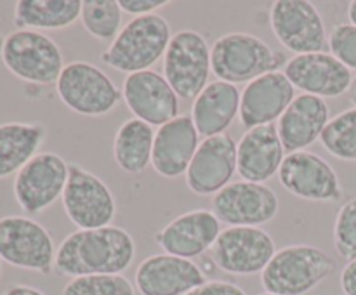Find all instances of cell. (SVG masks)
<instances>
[{"instance_id":"obj_1","label":"cell","mask_w":356,"mask_h":295,"mask_svg":"<svg viewBox=\"0 0 356 295\" xmlns=\"http://www.w3.org/2000/svg\"><path fill=\"white\" fill-rule=\"evenodd\" d=\"M136 255L134 238L118 226L76 229L56 248L54 269L61 276L122 274Z\"/></svg>"},{"instance_id":"obj_2","label":"cell","mask_w":356,"mask_h":295,"mask_svg":"<svg viewBox=\"0 0 356 295\" xmlns=\"http://www.w3.org/2000/svg\"><path fill=\"white\" fill-rule=\"evenodd\" d=\"M337 262L313 245H289L277 250L261 273L264 292L275 295H305L336 273Z\"/></svg>"},{"instance_id":"obj_3","label":"cell","mask_w":356,"mask_h":295,"mask_svg":"<svg viewBox=\"0 0 356 295\" xmlns=\"http://www.w3.org/2000/svg\"><path fill=\"white\" fill-rule=\"evenodd\" d=\"M285 62L287 59L282 52L273 51L263 38L252 33H226L216 38L211 47L212 73L218 80L233 85L280 71Z\"/></svg>"},{"instance_id":"obj_4","label":"cell","mask_w":356,"mask_h":295,"mask_svg":"<svg viewBox=\"0 0 356 295\" xmlns=\"http://www.w3.org/2000/svg\"><path fill=\"white\" fill-rule=\"evenodd\" d=\"M170 38L169 21L160 14L134 17L101 54V61L127 75L146 71L165 56Z\"/></svg>"},{"instance_id":"obj_5","label":"cell","mask_w":356,"mask_h":295,"mask_svg":"<svg viewBox=\"0 0 356 295\" xmlns=\"http://www.w3.org/2000/svg\"><path fill=\"white\" fill-rule=\"evenodd\" d=\"M0 58L16 78L37 85L58 82L65 62L59 45L35 30H14L3 38Z\"/></svg>"},{"instance_id":"obj_6","label":"cell","mask_w":356,"mask_h":295,"mask_svg":"<svg viewBox=\"0 0 356 295\" xmlns=\"http://www.w3.org/2000/svg\"><path fill=\"white\" fill-rule=\"evenodd\" d=\"M56 92L68 110L83 117H103L115 110L122 99V90L99 68L87 61L65 65Z\"/></svg>"},{"instance_id":"obj_7","label":"cell","mask_w":356,"mask_h":295,"mask_svg":"<svg viewBox=\"0 0 356 295\" xmlns=\"http://www.w3.org/2000/svg\"><path fill=\"white\" fill-rule=\"evenodd\" d=\"M0 259L17 269L49 274L54 269V239L35 219L3 215L0 217Z\"/></svg>"},{"instance_id":"obj_8","label":"cell","mask_w":356,"mask_h":295,"mask_svg":"<svg viewBox=\"0 0 356 295\" xmlns=\"http://www.w3.org/2000/svg\"><path fill=\"white\" fill-rule=\"evenodd\" d=\"M211 71V47L204 35L195 30L174 33L163 56V76L174 92L195 99L207 87Z\"/></svg>"},{"instance_id":"obj_9","label":"cell","mask_w":356,"mask_h":295,"mask_svg":"<svg viewBox=\"0 0 356 295\" xmlns=\"http://www.w3.org/2000/svg\"><path fill=\"white\" fill-rule=\"evenodd\" d=\"M68 176L70 165L63 156L52 151L35 155L14 177L13 193L21 210L28 215L47 210L63 196Z\"/></svg>"},{"instance_id":"obj_10","label":"cell","mask_w":356,"mask_h":295,"mask_svg":"<svg viewBox=\"0 0 356 295\" xmlns=\"http://www.w3.org/2000/svg\"><path fill=\"white\" fill-rule=\"evenodd\" d=\"M61 200L66 215L79 229L111 226L117 214L115 196L106 183L79 165H70Z\"/></svg>"},{"instance_id":"obj_11","label":"cell","mask_w":356,"mask_h":295,"mask_svg":"<svg viewBox=\"0 0 356 295\" xmlns=\"http://www.w3.org/2000/svg\"><path fill=\"white\" fill-rule=\"evenodd\" d=\"M270 24L277 40L296 56L323 52L327 47L325 23L309 0H278L270 9Z\"/></svg>"},{"instance_id":"obj_12","label":"cell","mask_w":356,"mask_h":295,"mask_svg":"<svg viewBox=\"0 0 356 295\" xmlns=\"http://www.w3.org/2000/svg\"><path fill=\"white\" fill-rule=\"evenodd\" d=\"M212 212L228 228H259L278 214V196L270 186L235 180L212 198Z\"/></svg>"},{"instance_id":"obj_13","label":"cell","mask_w":356,"mask_h":295,"mask_svg":"<svg viewBox=\"0 0 356 295\" xmlns=\"http://www.w3.org/2000/svg\"><path fill=\"white\" fill-rule=\"evenodd\" d=\"M277 246L261 228H226L212 246V260L221 271L235 276L263 273Z\"/></svg>"},{"instance_id":"obj_14","label":"cell","mask_w":356,"mask_h":295,"mask_svg":"<svg viewBox=\"0 0 356 295\" xmlns=\"http://www.w3.org/2000/svg\"><path fill=\"white\" fill-rule=\"evenodd\" d=\"M280 184L294 196L308 201H341L343 186L327 160L312 151L289 153L278 170Z\"/></svg>"},{"instance_id":"obj_15","label":"cell","mask_w":356,"mask_h":295,"mask_svg":"<svg viewBox=\"0 0 356 295\" xmlns=\"http://www.w3.org/2000/svg\"><path fill=\"white\" fill-rule=\"evenodd\" d=\"M122 97L134 118L152 127H162L179 117V96L165 76L153 69L127 75L122 85Z\"/></svg>"},{"instance_id":"obj_16","label":"cell","mask_w":356,"mask_h":295,"mask_svg":"<svg viewBox=\"0 0 356 295\" xmlns=\"http://www.w3.org/2000/svg\"><path fill=\"white\" fill-rule=\"evenodd\" d=\"M236 172V142L229 134L205 137L198 146L186 172L191 193L207 196L232 184Z\"/></svg>"},{"instance_id":"obj_17","label":"cell","mask_w":356,"mask_h":295,"mask_svg":"<svg viewBox=\"0 0 356 295\" xmlns=\"http://www.w3.org/2000/svg\"><path fill=\"white\" fill-rule=\"evenodd\" d=\"M284 73L296 89L316 97H339L350 92L353 73L330 52L294 56L284 66Z\"/></svg>"},{"instance_id":"obj_18","label":"cell","mask_w":356,"mask_h":295,"mask_svg":"<svg viewBox=\"0 0 356 295\" xmlns=\"http://www.w3.org/2000/svg\"><path fill=\"white\" fill-rule=\"evenodd\" d=\"M205 281L197 262L169 253L146 257L136 269V288L141 295H186Z\"/></svg>"},{"instance_id":"obj_19","label":"cell","mask_w":356,"mask_h":295,"mask_svg":"<svg viewBox=\"0 0 356 295\" xmlns=\"http://www.w3.org/2000/svg\"><path fill=\"white\" fill-rule=\"evenodd\" d=\"M221 231V221L214 212L197 208L172 219L156 233L155 242L163 253L191 260L212 250Z\"/></svg>"},{"instance_id":"obj_20","label":"cell","mask_w":356,"mask_h":295,"mask_svg":"<svg viewBox=\"0 0 356 295\" xmlns=\"http://www.w3.org/2000/svg\"><path fill=\"white\" fill-rule=\"evenodd\" d=\"M294 99L296 87L284 71L266 73L247 83L242 90L240 124L245 130L275 124V120H280Z\"/></svg>"},{"instance_id":"obj_21","label":"cell","mask_w":356,"mask_h":295,"mask_svg":"<svg viewBox=\"0 0 356 295\" xmlns=\"http://www.w3.org/2000/svg\"><path fill=\"white\" fill-rule=\"evenodd\" d=\"M200 146V134L190 115H179L155 130L152 167L159 176L174 179L186 176Z\"/></svg>"},{"instance_id":"obj_22","label":"cell","mask_w":356,"mask_h":295,"mask_svg":"<svg viewBox=\"0 0 356 295\" xmlns=\"http://www.w3.org/2000/svg\"><path fill=\"white\" fill-rule=\"evenodd\" d=\"M284 158L285 148L275 124L250 128L236 142V172L249 183H266L278 174Z\"/></svg>"},{"instance_id":"obj_23","label":"cell","mask_w":356,"mask_h":295,"mask_svg":"<svg viewBox=\"0 0 356 295\" xmlns=\"http://www.w3.org/2000/svg\"><path fill=\"white\" fill-rule=\"evenodd\" d=\"M329 120L330 111L325 99L299 94L277 121V130L289 153L305 151V148L322 137Z\"/></svg>"},{"instance_id":"obj_24","label":"cell","mask_w":356,"mask_h":295,"mask_svg":"<svg viewBox=\"0 0 356 295\" xmlns=\"http://www.w3.org/2000/svg\"><path fill=\"white\" fill-rule=\"evenodd\" d=\"M240 97L242 92L233 83L214 80L193 99L191 120L198 134L205 137L225 134L240 113Z\"/></svg>"},{"instance_id":"obj_25","label":"cell","mask_w":356,"mask_h":295,"mask_svg":"<svg viewBox=\"0 0 356 295\" xmlns=\"http://www.w3.org/2000/svg\"><path fill=\"white\" fill-rule=\"evenodd\" d=\"M44 139L45 128L38 124H0V179L16 176L35 155H38Z\"/></svg>"},{"instance_id":"obj_26","label":"cell","mask_w":356,"mask_h":295,"mask_svg":"<svg viewBox=\"0 0 356 295\" xmlns=\"http://www.w3.org/2000/svg\"><path fill=\"white\" fill-rule=\"evenodd\" d=\"M80 0H19L13 21L17 30H61L80 19Z\"/></svg>"},{"instance_id":"obj_27","label":"cell","mask_w":356,"mask_h":295,"mask_svg":"<svg viewBox=\"0 0 356 295\" xmlns=\"http://www.w3.org/2000/svg\"><path fill=\"white\" fill-rule=\"evenodd\" d=\"M155 130L152 125L138 118L124 121L113 139V158L118 169L125 174L138 176L152 163Z\"/></svg>"},{"instance_id":"obj_28","label":"cell","mask_w":356,"mask_h":295,"mask_svg":"<svg viewBox=\"0 0 356 295\" xmlns=\"http://www.w3.org/2000/svg\"><path fill=\"white\" fill-rule=\"evenodd\" d=\"M122 14L118 0H83L80 19L90 37L111 44L124 28Z\"/></svg>"},{"instance_id":"obj_29","label":"cell","mask_w":356,"mask_h":295,"mask_svg":"<svg viewBox=\"0 0 356 295\" xmlns=\"http://www.w3.org/2000/svg\"><path fill=\"white\" fill-rule=\"evenodd\" d=\"M320 142L336 158L356 162V108L341 111L330 118Z\"/></svg>"},{"instance_id":"obj_30","label":"cell","mask_w":356,"mask_h":295,"mask_svg":"<svg viewBox=\"0 0 356 295\" xmlns=\"http://www.w3.org/2000/svg\"><path fill=\"white\" fill-rule=\"evenodd\" d=\"M61 295H136V287L124 274H92L72 278Z\"/></svg>"},{"instance_id":"obj_31","label":"cell","mask_w":356,"mask_h":295,"mask_svg":"<svg viewBox=\"0 0 356 295\" xmlns=\"http://www.w3.org/2000/svg\"><path fill=\"white\" fill-rule=\"evenodd\" d=\"M334 246L339 257L356 260V196L341 205L334 222Z\"/></svg>"},{"instance_id":"obj_32","label":"cell","mask_w":356,"mask_h":295,"mask_svg":"<svg viewBox=\"0 0 356 295\" xmlns=\"http://www.w3.org/2000/svg\"><path fill=\"white\" fill-rule=\"evenodd\" d=\"M329 51L348 69L356 71V26L351 23H339L329 35Z\"/></svg>"},{"instance_id":"obj_33","label":"cell","mask_w":356,"mask_h":295,"mask_svg":"<svg viewBox=\"0 0 356 295\" xmlns=\"http://www.w3.org/2000/svg\"><path fill=\"white\" fill-rule=\"evenodd\" d=\"M186 295H247L242 287L225 280H207Z\"/></svg>"},{"instance_id":"obj_34","label":"cell","mask_w":356,"mask_h":295,"mask_svg":"<svg viewBox=\"0 0 356 295\" xmlns=\"http://www.w3.org/2000/svg\"><path fill=\"white\" fill-rule=\"evenodd\" d=\"M118 3L124 12L132 14L134 17L155 14L160 7L169 6L167 0H118Z\"/></svg>"},{"instance_id":"obj_35","label":"cell","mask_w":356,"mask_h":295,"mask_svg":"<svg viewBox=\"0 0 356 295\" xmlns=\"http://www.w3.org/2000/svg\"><path fill=\"white\" fill-rule=\"evenodd\" d=\"M341 288L346 295H356V260H351L341 271Z\"/></svg>"},{"instance_id":"obj_36","label":"cell","mask_w":356,"mask_h":295,"mask_svg":"<svg viewBox=\"0 0 356 295\" xmlns=\"http://www.w3.org/2000/svg\"><path fill=\"white\" fill-rule=\"evenodd\" d=\"M3 295H45L44 292L38 290V288L30 287V285H13L6 290Z\"/></svg>"},{"instance_id":"obj_37","label":"cell","mask_w":356,"mask_h":295,"mask_svg":"<svg viewBox=\"0 0 356 295\" xmlns=\"http://www.w3.org/2000/svg\"><path fill=\"white\" fill-rule=\"evenodd\" d=\"M348 17H350V23L356 26V0L350 2V6H348Z\"/></svg>"},{"instance_id":"obj_38","label":"cell","mask_w":356,"mask_h":295,"mask_svg":"<svg viewBox=\"0 0 356 295\" xmlns=\"http://www.w3.org/2000/svg\"><path fill=\"white\" fill-rule=\"evenodd\" d=\"M350 101L355 104L356 108V76L353 78V83H351V89H350Z\"/></svg>"},{"instance_id":"obj_39","label":"cell","mask_w":356,"mask_h":295,"mask_svg":"<svg viewBox=\"0 0 356 295\" xmlns=\"http://www.w3.org/2000/svg\"><path fill=\"white\" fill-rule=\"evenodd\" d=\"M259 295H275V294H268V292H264V294H259Z\"/></svg>"},{"instance_id":"obj_40","label":"cell","mask_w":356,"mask_h":295,"mask_svg":"<svg viewBox=\"0 0 356 295\" xmlns=\"http://www.w3.org/2000/svg\"><path fill=\"white\" fill-rule=\"evenodd\" d=\"M0 271H2V259H0Z\"/></svg>"}]
</instances>
